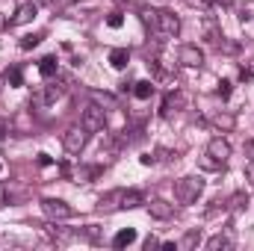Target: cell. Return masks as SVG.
<instances>
[{
    "instance_id": "cell-1",
    "label": "cell",
    "mask_w": 254,
    "mask_h": 251,
    "mask_svg": "<svg viewBox=\"0 0 254 251\" xmlns=\"http://www.w3.org/2000/svg\"><path fill=\"white\" fill-rule=\"evenodd\" d=\"M201 192H204V181H201L198 175H187V178H181V181L175 184V195H178L181 204H192V201H198Z\"/></svg>"
},
{
    "instance_id": "cell-2",
    "label": "cell",
    "mask_w": 254,
    "mask_h": 251,
    "mask_svg": "<svg viewBox=\"0 0 254 251\" xmlns=\"http://www.w3.org/2000/svg\"><path fill=\"white\" fill-rule=\"evenodd\" d=\"M86 142H89V130H86L83 125L68 127V130H65V136H63V145H65V151H68V154H83Z\"/></svg>"
},
{
    "instance_id": "cell-3",
    "label": "cell",
    "mask_w": 254,
    "mask_h": 251,
    "mask_svg": "<svg viewBox=\"0 0 254 251\" xmlns=\"http://www.w3.org/2000/svg\"><path fill=\"white\" fill-rule=\"evenodd\" d=\"M157 33L175 39V36L181 33V18H178L172 9H157Z\"/></svg>"
},
{
    "instance_id": "cell-4",
    "label": "cell",
    "mask_w": 254,
    "mask_h": 251,
    "mask_svg": "<svg viewBox=\"0 0 254 251\" xmlns=\"http://www.w3.org/2000/svg\"><path fill=\"white\" fill-rule=\"evenodd\" d=\"M80 125L86 127L89 133H98V130H104V125H107L104 107H98V104H89V107L83 110V116H80Z\"/></svg>"
},
{
    "instance_id": "cell-5",
    "label": "cell",
    "mask_w": 254,
    "mask_h": 251,
    "mask_svg": "<svg viewBox=\"0 0 254 251\" xmlns=\"http://www.w3.org/2000/svg\"><path fill=\"white\" fill-rule=\"evenodd\" d=\"M42 210H45V216L54 219V222H65V219L74 216V210H71L65 201H60V198H42Z\"/></svg>"
},
{
    "instance_id": "cell-6",
    "label": "cell",
    "mask_w": 254,
    "mask_h": 251,
    "mask_svg": "<svg viewBox=\"0 0 254 251\" xmlns=\"http://www.w3.org/2000/svg\"><path fill=\"white\" fill-rule=\"evenodd\" d=\"M125 192H127V189H113V192L101 195V198H98V210H104V213L125 210Z\"/></svg>"
},
{
    "instance_id": "cell-7",
    "label": "cell",
    "mask_w": 254,
    "mask_h": 251,
    "mask_svg": "<svg viewBox=\"0 0 254 251\" xmlns=\"http://www.w3.org/2000/svg\"><path fill=\"white\" fill-rule=\"evenodd\" d=\"M207 154L225 166V163H228V157H231V142H228L225 136H213V139H210V145H207Z\"/></svg>"
},
{
    "instance_id": "cell-8",
    "label": "cell",
    "mask_w": 254,
    "mask_h": 251,
    "mask_svg": "<svg viewBox=\"0 0 254 251\" xmlns=\"http://www.w3.org/2000/svg\"><path fill=\"white\" fill-rule=\"evenodd\" d=\"M36 12H39V6H36L33 0L21 3V6H18V12L9 18V27H24V24H30V21L36 18Z\"/></svg>"
},
{
    "instance_id": "cell-9",
    "label": "cell",
    "mask_w": 254,
    "mask_h": 251,
    "mask_svg": "<svg viewBox=\"0 0 254 251\" xmlns=\"http://www.w3.org/2000/svg\"><path fill=\"white\" fill-rule=\"evenodd\" d=\"M145 207H148V216H154V219H160V222H166V219L175 216V204H169V201H163V198H151Z\"/></svg>"
},
{
    "instance_id": "cell-10",
    "label": "cell",
    "mask_w": 254,
    "mask_h": 251,
    "mask_svg": "<svg viewBox=\"0 0 254 251\" xmlns=\"http://www.w3.org/2000/svg\"><path fill=\"white\" fill-rule=\"evenodd\" d=\"M178 63L187 65V68H201V65H204V54H201L195 45H184V48L178 51Z\"/></svg>"
},
{
    "instance_id": "cell-11",
    "label": "cell",
    "mask_w": 254,
    "mask_h": 251,
    "mask_svg": "<svg viewBox=\"0 0 254 251\" xmlns=\"http://www.w3.org/2000/svg\"><path fill=\"white\" fill-rule=\"evenodd\" d=\"M51 80H54V77H51ZM63 95H65V80H54V83L45 89V95H42L39 101H42V104H54V101L63 98Z\"/></svg>"
},
{
    "instance_id": "cell-12",
    "label": "cell",
    "mask_w": 254,
    "mask_h": 251,
    "mask_svg": "<svg viewBox=\"0 0 254 251\" xmlns=\"http://www.w3.org/2000/svg\"><path fill=\"white\" fill-rule=\"evenodd\" d=\"M127 63H130V51H127V48H113V51H110V65H113V68L122 71V68H127Z\"/></svg>"
},
{
    "instance_id": "cell-13",
    "label": "cell",
    "mask_w": 254,
    "mask_h": 251,
    "mask_svg": "<svg viewBox=\"0 0 254 251\" xmlns=\"http://www.w3.org/2000/svg\"><path fill=\"white\" fill-rule=\"evenodd\" d=\"M187 104V98L181 95V92H172V95H166V101H163V110H160V116H169L175 107H184Z\"/></svg>"
},
{
    "instance_id": "cell-14",
    "label": "cell",
    "mask_w": 254,
    "mask_h": 251,
    "mask_svg": "<svg viewBox=\"0 0 254 251\" xmlns=\"http://www.w3.org/2000/svg\"><path fill=\"white\" fill-rule=\"evenodd\" d=\"M136 243V231L133 228H125V231H119L116 237H113V246L116 249H127V246H133Z\"/></svg>"
},
{
    "instance_id": "cell-15",
    "label": "cell",
    "mask_w": 254,
    "mask_h": 251,
    "mask_svg": "<svg viewBox=\"0 0 254 251\" xmlns=\"http://www.w3.org/2000/svg\"><path fill=\"white\" fill-rule=\"evenodd\" d=\"M201 246V231L195 228V231H190V234H184V240L178 243V249L181 251H192V249H198Z\"/></svg>"
},
{
    "instance_id": "cell-16",
    "label": "cell",
    "mask_w": 254,
    "mask_h": 251,
    "mask_svg": "<svg viewBox=\"0 0 254 251\" xmlns=\"http://www.w3.org/2000/svg\"><path fill=\"white\" fill-rule=\"evenodd\" d=\"M139 18H142V24H145L148 30L157 33V9H154V6H142V9H139Z\"/></svg>"
},
{
    "instance_id": "cell-17",
    "label": "cell",
    "mask_w": 254,
    "mask_h": 251,
    "mask_svg": "<svg viewBox=\"0 0 254 251\" xmlns=\"http://www.w3.org/2000/svg\"><path fill=\"white\" fill-rule=\"evenodd\" d=\"M39 71H42V77H45V80L57 77V71H60V65H57V57H45V60L39 63Z\"/></svg>"
},
{
    "instance_id": "cell-18",
    "label": "cell",
    "mask_w": 254,
    "mask_h": 251,
    "mask_svg": "<svg viewBox=\"0 0 254 251\" xmlns=\"http://www.w3.org/2000/svg\"><path fill=\"white\" fill-rule=\"evenodd\" d=\"M133 95H136L139 101H148V98L154 95V83H151V80H139V83L133 86Z\"/></svg>"
},
{
    "instance_id": "cell-19",
    "label": "cell",
    "mask_w": 254,
    "mask_h": 251,
    "mask_svg": "<svg viewBox=\"0 0 254 251\" xmlns=\"http://www.w3.org/2000/svg\"><path fill=\"white\" fill-rule=\"evenodd\" d=\"M92 98H95V104H98V107L116 110V95H110V92H92Z\"/></svg>"
},
{
    "instance_id": "cell-20",
    "label": "cell",
    "mask_w": 254,
    "mask_h": 251,
    "mask_svg": "<svg viewBox=\"0 0 254 251\" xmlns=\"http://www.w3.org/2000/svg\"><path fill=\"white\" fill-rule=\"evenodd\" d=\"M207 249H210V251H219V249H234V243H231L228 237L216 234V237H210V240H207Z\"/></svg>"
},
{
    "instance_id": "cell-21",
    "label": "cell",
    "mask_w": 254,
    "mask_h": 251,
    "mask_svg": "<svg viewBox=\"0 0 254 251\" xmlns=\"http://www.w3.org/2000/svg\"><path fill=\"white\" fill-rule=\"evenodd\" d=\"M213 125L219 127V130H225V133H228V130H234V116H231V113H219V116L213 119Z\"/></svg>"
},
{
    "instance_id": "cell-22",
    "label": "cell",
    "mask_w": 254,
    "mask_h": 251,
    "mask_svg": "<svg viewBox=\"0 0 254 251\" xmlns=\"http://www.w3.org/2000/svg\"><path fill=\"white\" fill-rule=\"evenodd\" d=\"M42 39H45L42 33H30V36H24V39H21L18 45H21V51H33V48H36V45H39Z\"/></svg>"
},
{
    "instance_id": "cell-23",
    "label": "cell",
    "mask_w": 254,
    "mask_h": 251,
    "mask_svg": "<svg viewBox=\"0 0 254 251\" xmlns=\"http://www.w3.org/2000/svg\"><path fill=\"white\" fill-rule=\"evenodd\" d=\"M142 204V195L136 192V189H127L125 192V210H130V207H139Z\"/></svg>"
},
{
    "instance_id": "cell-24",
    "label": "cell",
    "mask_w": 254,
    "mask_h": 251,
    "mask_svg": "<svg viewBox=\"0 0 254 251\" xmlns=\"http://www.w3.org/2000/svg\"><path fill=\"white\" fill-rule=\"evenodd\" d=\"M187 6H192V9H198V12H210L213 6H216V0H184Z\"/></svg>"
},
{
    "instance_id": "cell-25",
    "label": "cell",
    "mask_w": 254,
    "mask_h": 251,
    "mask_svg": "<svg viewBox=\"0 0 254 251\" xmlns=\"http://www.w3.org/2000/svg\"><path fill=\"white\" fill-rule=\"evenodd\" d=\"M107 24H110L113 30H119V27L125 24V15H122V12H110V15H107Z\"/></svg>"
},
{
    "instance_id": "cell-26",
    "label": "cell",
    "mask_w": 254,
    "mask_h": 251,
    "mask_svg": "<svg viewBox=\"0 0 254 251\" xmlns=\"http://www.w3.org/2000/svg\"><path fill=\"white\" fill-rule=\"evenodd\" d=\"M83 234H86V240L101 243V231H98V225H86V228H83Z\"/></svg>"
},
{
    "instance_id": "cell-27",
    "label": "cell",
    "mask_w": 254,
    "mask_h": 251,
    "mask_svg": "<svg viewBox=\"0 0 254 251\" xmlns=\"http://www.w3.org/2000/svg\"><path fill=\"white\" fill-rule=\"evenodd\" d=\"M204 30H207V39H210V42H213V45H219V39H222V36H219V30H216V27H213V24H210V21H207V24H204Z\"/></svg>"
},
{
    "instance_id": "cell-28",
    "label": "cell",
    "mask_w": 254,
    "mask_h": 251,
    "mask_svg": "<svg viewBox=\"0 0 254 251\" xmlns=\"http://www.w3.org/2000/svg\"><path fill=\"white\" fill-rule=\"evenodd\" d=\"M6 80H9L12 86H21V68H12V71L6 74Z\"/></svg>"
},
{
    "instance_id": "cell-29",
    "label": "cell",
    "mask_w": 254,
    "mask_h": 251,
    "mask_svg": "<svg viewBox=\"0 0 254 251\" xmlns=\"http://www.w3.org/2000/svg\"><path fill=\"white\" fill-rule=\"evenodd\" d=\"M201 166H204V169H222V163H219V160H213L210 154H207V157L201 160Z\"/></svg>"
},
{
    "instance_id": "cell-30",
    "label": "cell",
    "mask_w": 254,
    "mask_h": 251,
    "mask_svg": "<svg viewBox=\"0 0 254 251\" xmlns=\"http://www.w3.org/2000/svg\"><path fill=\"white\" fill-rule=\"evenodd\" d=\"M246 181H249V187L254 189V160L249 163V166H246Z\"/></svg>"
},
{
    "instance_id": "cell-31",
    "label": "cell",
    "mask_w": 254,
    "mask_h": 251,
    "mask_svg": "<svg viewBox=\"0 0 254 251\" xmlns=\"http://www.w3.org/2000/svg\"><path fill=\"white\" fill-rule=\"evenodd\" d=\"M219 95H222V98H231V83H228V80L219 83Z\"/></svg>"
},
{
    "instance_id": "cell-32",
    "label": "cell",
    "mask_w": 254,
    "mask_h": 251,
    "mask_svg": "<svg viewBox=\"0 0 254 251\" xmlns=\"http://www.w3.org/2000/svg\"><path fill=\"white\" fill-rule=\"evenodd\" d=\"M160 246H163V243H160L157 237H148V240H145V249H148V251H151V249H160Z\"/></svg>"
},
{
    "instance_id": "cell-33",
    "label": "cell",
    "mask_w": 254,
    "mask_h": 251,
    "mask_svg": "<svg viewBox=\"0 0 254 251\" xmlns=\"http://www.w3.org/2000/svg\"><path fill=\"white\" fill-rule=\"evenodd\" d=\"M252 6H243V9H240V18H243V21H252Z\"/></svg>"
},
{
    "instance_id": "cell-34",
    "label": "cell",
    "mask_w": 254,
    "mask_h": 251,
    "mask_svg": "<svg viewBox=\"0 0 254 251\" xmlns=\"http://www.w3.org/2000/svg\"><path fill=\"white\" fill-rule=\"evenodd\" d=\"M57 9H65V6H71V3H80V0H51Z\"/></svg>"
},
{
    "instance_id": "cell-35",
    "label": "cell",
    "mask_w": 254,
    "mask_h": 251,
    "mask_svg": "<svg viewBox=\"0 0 254 251\" xmlns=\"http://www.w3.org/2000/svg\"><path fill=\"white\" fill-rule=\"evenodd\" d=\"M6 133H9V122H3V119H0V142L6 139Z\"/></svg>"
},
{
    "instance_id": "cell-36",
    "label": "cell",
    "mask_w": 254,
    "mask_h": 251,
    "mask_svg": "<svg viewBox=\"0 0 254 251\" xmlns=\"http://www.w3.org/2000/svg\"><path fill=\"white\" fill-rule=\"evenodd\" d=\"M39 166H51V157L48 154H39Z\"/></svg>"
},
{
    "instance_id": "cell-37",
    "label": "cell",
    "mask_w": 254,
    "mask_h": 251,
    "mask_svg": "<svg viewBox=\"0 0 254 251\" xmlns=\"http://www.w3.org/2000/svg\"><path fill=\"white\" fill-rule=\"evenodd\" d=\"M6 27H9V18H6V15H3V12H0V33H3V30H6Z\"/></svg>"
},
{
    "instance_id": "cell-38",
    "label": "cell",
    "mask_w": 254,
    "mask_h": 251,
    "mask_svg": "<svg viewBox=\"0 0 254 251\" xmlns=\"http://www.w3.org/2000/svg\"><path fill=\"white\" fill-rule=\"evenodd\" d=\"M243 74H249V77H254V63L249 65V68H243Z\"/></svg>"
}]
</instances>
